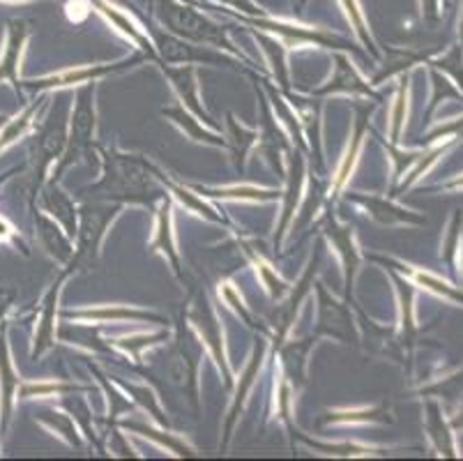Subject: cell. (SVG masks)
Listing matches in <instances>:
<instances>
[{
	"instance_id": "1",
	"label": "cell",
	"mask_w": 463,
	"mask_h": 461,
	"mask_svg": "<svg viewBox=\"0 0 463 461\" xmlns=\"http://www.w3.org/2000/svg\"><path fill=\"white\" fill-rule=\"evenodd\" d=\"M155 10H157L159 19H162L171 31L187 37V40L205 42V44L222 46V49H233L231 42L226 40L224 31H222L217 24H213V21H208L205 16H201L199 12H194L192 7L180 5L175 0H157Z\"/></svg>"
},
{
	"instance_id": "2",
	"label": "cell",
	"mask_w": 463,
	"mask_h": 461,
	"mask_svg": "<svg viewBox=\"0 0 463 461\" xmlns=\"http://www.w3.org/2000/svg\"><path fill=\"white\" fill-rule=\"evenodd\" d=\"M189 321L196 328L199 337L203 340V344L208 346L210 353H213L214 362H217L219 371L224 376L226 386H233V374H231L229 358H226V344H224V330H222V323H219L217 314L210 307L208 298H201L199 303L194 304L192 312H189Z\"/></svg>"
},
{
	"instance_id": "3",
	"label": "cell",
	"mask_w": 463,
	"mask_h": 461,
	"mask_svg": "<svg viewBox=\"0 0 463 461\" xmlns=\"http://www.w3.org/2000/svg\"><path fill=\"white\" fill-rule=\"evenodd\" d=\"M199 362H201V344L199 337L194 335L189 328L180 330V340L174 353V379L178 380L180 388L189 395L194 404H199Z\"/></svg>"
},
{
	"instance_id": "4",
	"label": "cell",
	"mask_w": 463,
	"mask_h": 461,
	"mask_svg": "<svg viewBox=\"0 0 463 461\" xmlns=\"http://www.w3.org/2000/svg\"><path fill=\"white\" fill-rule=\"evenodd\" d=\"M245 21L247 24L256 25V28H260V31L281 37L286 44H318V46H335V49L344 46V42L327 35V33H323L321 28H305V25L284 24V21L263 19V16H254V19H245Z\"/></svg>"
},
{
	"instance_id": "5",
	"label": "cell",
	"mask_w": 463,
	"mask_h": 461,
	"mask_svg": "<svg viewBox=\"0 0 463 461\" xmlns=\"http://www.w3.org/2000/svg\"><path fill=\"white\" fill-rule=\"evenodd\" d=\"M318 335H330L341 341L353 340L351 314L321 284H318Z\"/></svg>"
},
{
	"instance_id": "6",
	"label": "cell",
	"mask_w": 463,
	"mask_h": 461,
	"mask_svg": "<svg viewBox=\"0 0 463 461\" xmlns=\"http://www.w3.org/2000/svg\"><path fill=\"white\" fill-rule=\"evenodd\" d=\"M83 213V224H81V252H79V259L83 256H92L99 247L104 238V231L111 224V219L116 217L118 208H109V206H86L81 210Z\"/></svg>"
},
{
	"instance_id": "7",
	"label": "cell",
	"mask_w": 463,
	"mask_h": 461,
	"mask_svg": "<svg viewBox=\"0 0 463 461\" xmlns=\"http://www.w3.org/2000/svg\"><path fill=\"white\" fill-rule=\"evenodd\" d=\"M92 130H95V107H92V88L86 86L77 97V109L71 116L70 150L77 155L81 148H90Z\"/></svg>"
},
{
	"instance_id": "8",
	"label": "cell",
	"mask_w": 463,
	"mask_h": 461,
	"mask_svg": "<svg viewBox=\"0 0 463 461\" xmlns=\"http://www.w3.org/2000/svg\"><path fill=\"white\" fill-rule=\"evenodd\" d=\"M125 62H116V65H83V67H71V70L56 72V74H49L40 82H31L28 86L35 88V91H44V88H65V86H77V83L95 82L99 76H107L109 72L123 70Z\"/></svg>"
},
{
	"instance_id": "9",
	"label": "cell",
	"mask_w": 463,
	"mask_h": 461,
	"mask_svg": "<svg viewBox=\"0 0 463 461\" xmlns=\"http://www.w3.org/2000/svg\"><path fill=\"white\" fill-rule=\"evenodd\" d=\"M265 349H268V344H265L263 340H259L254 353H251V360L247 362L245 371H242V376H240L238 390H235L233 404H231V411H229V420H226V438H231V434H233V425L238 422L240 411H242V406H245L247 397H250L251 388H254L256 379H259L260 365H263V358H265Z\"/></svg>"
},
{
	"instance_id": "10",
	"label": "cell",
	"mask_w": 463,
	"mask_h": 461,
	"mask_svg": "<svg viewBox=\"0 0 463 461\" xmlns=\"http://www.w3.org/2000/svg\"><path fill=\"white\" fill-rule=\"evenodd\" d=\"M318 256H316L314 261H311L309 270L305 273V277L298 282L296 291L290 293V298L286 300V304H281L279 310H277V337L279 340H284L286 332L290 330V325H293V321H296V314L298 310H300L302 300L307 298V293L311 291V286H314V277H316V270H318Z\"/></svg>"
},
{
	"instance_id": "11",
	"label": "cell",
	"mask_w": 463,
	"mask_h": 461,
	"mask_svg": "<svg viewBox=\"0 0 463 461\" xmlns=\"http://www.w3.org/2000/svg\"><path fill=\"white\" fill-rule=\"evenodd\" d=\"M302 187H305V159L300 158V152H296V155L290 158L288 185H286L284 194V215H281L279 228H277V245L281 243V235L286 234L288 224L293 222V213H296V206L302 197Z\"/></svg>"
},
{
	"instance_id": "12",
	"label": "cell",
	"mask_w": 463,
	"mask_h": 461,
	"mask_svg": "<svg viewBox=\"0 0 463 461\" xmlns=\"http://www.w3.org/2000/svg\"><path fill=\"white\" fill-rule=\"evenodd\" d=\"M326 234L330 235L332 245L339 249V256L344 261V270H346V286L348 293H351L353 277H355V270L360 265V252H357L355 243H353V231L344 224H339L336 219H327Z\"/></svg>"
},
{
	"instance_id": "13",
	"label": "cell",
	"mask_w": 463,
	"mask_h": 461,
	"mask_svg": "<svg viewBox=\"0 0 463 461\" xmlns=\"http://www.w3.org/2000/svg\"><path fill=\"white\" fill-rule=\"evenodd\" d=\"M335 76L330 79L326 88H321V95H327V92H351V95H373L369 83H364L360 74L355 72V67L348 62L346 56H336L335 58Z\"/></svg>"
},
{
	"instance_id": "14",
	"label": "cell",
	"mask_w": 463,
	"mask_h": 461,
	"mask_svg": "<svg viewBox=\"0 0 463 461\" xmlns=\"http://www.w3.org/2000/svg\"><path fill=\"white\" fill-rule=\"evenodd\" d=\"M166 74H168V79L174 82L178 95L183 97L184 107H187L192 113H196V116H199L203 122H210L208 113H205L203 104H201V100H199V82H196V70H194V67H178V70H171V67H168Z\"/></svg>"
},
{
	"instance_id": "15",
	"label": "cell",
	"mask_w": 463,
	"mask_h": 461,
	"mask_svg": "<svg viewBox=\"0 0 463 461\" xmlns=\"http://www.w3.org/2000/svg\"><path fill=\"white\" fill-rule=\"evenodd\" d=\"M364 132H367V109H360V116H357V120H355V132H353L351 143H348L346 155H344L339 168H336L335 183H332V194L341 192V189H344V185L348 183V178H351L353 168H355L357 155H360V150H362V143H364Z\"/></svg>"
},
{
	"instance_id": "16",
	"label": "cell",
	"mask_w": 463,
	"mask_h": 461,
	"mask_svg": "<svg viewBox=\"0 0 463 461\" xmlns=\"http://www.w3.org/2000/svg\"><path fill=\"white\" fill-rule=\"evenodd\" d=\"M28 37V25L24 21H14L10 25V35H7V46L5 53L0 58V79H10L12 83H16V72H19V61H21V51H24V44H26Z\"/></svg>"
},
{
	"instance_id": "17",
	"label": "cell",
	"mask_w": 463,
	"mask_h": 461,
	"mask_svg": "<svg viewBox=\"0 0 463 461\" xmlns=\"http://www.w3.org/2000/svg\"><path fill=\"white\" fill-rule=\"evenodd\" d=\"M353 198V201L362 203L364 208L369 210V215H372L376 222L381 224H422L424 219L418 217V215L408 213V210L399 208V206H394V203H387L385 198H378V197H362V194H357V197H348Z\"/></svg>"
},
{
	"instance_id": "18",
	"label": "cell",
	"mask_w": 463,
	"mask_h": 461,
	"mask_svg": "<svg viewBox=\"0 0 463 461\" xmlns=\"http://www.w3.org/2000/svg\"><path fill=\"white\" fill-rule=\"evenodd\" d=\"M150 249H159V252L174 264L175 273L180 274V259L178 249H175L174 224H171V203L168 201L162 203V208H159L157 213V226H155V238L153 243H150Z\"/></svg>"
},
{
	"instance_id": "19",
	"label": "cell",
	"mask_w": 463,
	"mask_h": 461,
	"mask_svg": "<svg viewBox=\"0 0 463 461\" xmlns=\"http://www.w3.org/2000/svg\"><path fill=\"white\" fill-rule=\"evenodd\" d=\"M67 319H86V321H153V323H162V319L155 314L141 310H129V307H92V310H77L65 312Z\"/></svg>"
},
{
	"instance_id": "20",
	"label": "cell",
	"mask_w": 463,
	"mask_h": 461,
	"mask_svg": "<svg viewBox=\"0 0 463 461\" xmlns=\"http://www.w3.org/2000/svg\"><path fill=\"white\" fill-rule=\"evenodd\" d=\"M159 49H162V56L166 58L168 62H184V65H192L196 61L203 62H224L222 56H214L210 51L196 49L192 44H184L180 40H168V37H159Z\"/></svg>"
},
{
	"instance_id": "21",
	"label": "cell",
	"mask_w": 463,
	"mask_h": 461,
	"mask_svg": "<svg viewBox=\"0 0 463 461\" xmlns=\"http://www.w3.org/2000/svg\"><path fill=\"white\" fill-rule=\"evenodd\" d=\"M90 5L95 7L99 14L107 16V19L116 25L118 31H123L125 35L134 42V44L143 46V49H150V42L146 40V35H143V31L138 28V24L132 19V16L125 14L123 10H118V7L111 5L109 0H90Z\"/></svg>"
},
{
	"instance_id": "22",
	"label": "cell",
	"mask_w": 463,
	"mask_h": 461,
	"mask_svg": "<svg viewBox=\"0 0 463 461\" xmlns=\"http://www.w3.org/2000/svg\"><path fill=\"white\" fill-rule=\"evenodd\" d=\"M58 291L61 286H53L52 293L46 295L44 300V312H42L40 328H37L35 335V349H33V355H42L46 349H52L53 340H56V303H58Z\"/></svg>"
},
{
	"instance_id": "23",
	"label": "cell",
	"mask_w": 463,
	"mask_h": 461,
	"mask_svg": "<svg viewBox=\"0 0 463 461\" xmlns=\"http://www.w3.org/2000/svg\"><path fill=\"white\" fill-rule=\"evenodd\" d=\"M390 411L383 408V406H364V408H344V411H330L326 416V425H355V422H362V425H367V422H390Z\"/></svg>"
},
{
	"instance_id": "24",
	"label": "cell",
	"mask_w": 463,
	"mask_h": 461,
	"mask_svg": "<svg viewBox=\"0 0 463 461\" xmlns=\"http://www.w3.org/2000/svg\"><path fill=\"white\" fill-rule=\"evenodd\" d=\"M164 116H168L171 120L175 122V125H180L184 130V132L189 134V137L194 139V141L199 143H210V146H226V141L222 137H217V134L208 132V130H203V127L199 125V120L192 116V113L184 111L183 107H174V109H164Z\"/></svg>"
},
{
	"instance_id": "25",
	"label": "cell",
	"mask_w": 463,
	"mask_h": 461,
	"mask_svg": "<svg viewBox=\"0 0 463 461\" xmlns=\"http://www.w3.org/2000/svg\"><path fill=\"white\" fill-rule=\"evenodd\" d=\"M245 252H247V256H250L251 264L256 265V274L260 277V282H263V286L268 289V293H270L272 300H279L281 295L288 293V284H286L284 279H281L279 274L272 270V265L263 259V254H260L259 249L247 247Z\"/></svg>"
},
{
	"instance_id": "26",
	"label": "cell",
	"mask_w": 463,
	"mask_h": 461,
	"mask_svg": "<svg viewBox=\"0 0 463 461\" xmlns=\"http://www.w3.org/2000/svg\"><path fill=\"white\" fill-rule=\"evenodd\" d=\"M205 197L219 198H235V201H275L281 194L275 189L254 187V185H233V187H217V189H201Z\"/></svg>"
},
{
	"instance_id": "27",
	"label": "cell",
	"mask_w": 463,
	"mask_h": 461,
	"mask_svg": "<svg viewBox=\"0 0 463 461\" xmlns=\"http://www.w3.org/2000/svg\"><path fill=\"white\" fill-rule=\"evenodd\" d=\"M0 388H3V418L7 420L12 411V399L19 392L21 380L16 376L14 367H12L5 344H0Z\"/></svg>"
},
{
	"instance_id": "28",
	"label": "cell",
	"mask_w": 463,
	"mask_h": 461,
	"mask_svg": "<svg viewBox=\"0 0 463 461\" xmlns=\"http://www.w3.org/2000/svg\"><path fill=\"white\" fill-rule=\"evenodd\" d=\"M259 137H260L259 132L247 130V127L240 125L233 116H229V139H231V148H233L235 167L238 168L245 167V155L256 146V143H259Z\"/></svg>"
},
{
	"instance_id": "29",
	"label": "cell",
	"mask_w": 463,
	"mask_h": 461,
	"mask_svg": "<svg viewBox=\"0 0 463 461\" xmlns=\"http://www.w3.org/2000/svg\"><path fill=\"white\" fill-rule=\"evenodd\" d=\"M123 427L129 431H137V434H141V437L146 438H153L155 443H159V446L166 447V450L175 452L178 456H192V447H189L184 441H180L175 434H164V431L153 429V427L138 425V422H129V420L123 422Z\"/></svg>"
},
{
	"instance_id": "30",
	"label": "cell",
	"mask_w": 463,
	"mask_h": 461,
	"mask_svg": "<svg viewBox=\"0 0 463 461\" xmlns=\"http://www.w3.org/2000/svg\"><path fill=\"white\" fill-rule=\"evenodd\" d=\"M402 268H403V274H406L408 279H412L415 284L424 286V289L433 291V293H438V295H445V298L454 300V303H463L461 291H457L454 286H449L448 282H443V279L433 277V274H429V273H422V270H412L411 265H402Z\"/></svg>"
},
{
	"instance_id": "31",
	"label": "cell",
	"mask_w": 463,
	"mask_h": 461,
	"mask_svg": "<svg viewBox=\"0 0 463 461\" xmlns=\"http://www.w3.org/2000/svg\"><path fill=\"white\" fill-rule=\"evenodd\" d=\"M46 206H49V210L65 224L67 234L77 235V213H74V206H71L70 198H67L61 189L52 187L46 192Z\"/></svg>"
},
{
	"instance_id": "32",
	"label": "cell",
	"mask_w": 463,
	"mask_h": 461,
	"mask_svg": "<svg viewBox=\"0 0 463 461\" xmlns=\"http://www.w3.org/2000/svg\"><path fill=\"white\" fill-rule=\"evenodd\" d=\"M164 183H166V187L171 189V194H174V197L183 203L184 208L192 210V213H196V215H201V217L210 219V222H222V217H219V215L210 208L208 203H205L203 198H199V194H194L192 189L183 187V185L171 183V180H164Z\"/></svg>"
},
{
	"instance_id": "33",
	"label": "cell",
	"mask_w": 463,
	"mask_h": 461,
	"mask_svg": "<svg viewBox=\"0 0 463 461\" xmlns=\"http://www.w3.org/2000/svg\"><path fill=\"white\" fill-rule=\"evenodd\" d=\"M427 429L429 434H431L433 443H436V447L443 455H454V446H452V437H449V429L448 425L443 422V418H440V408H438V404H429V416H427Z\"/></svg>"
},
{
	"instance_id": "34",
	"label": "cell",
	"mask_w": 463,
	"mask_h": 461,
	"mask_svg": "<svg viewBox=\"0 0 463 461\" xmlns=\"http://www.w3.org/2000/svg\"><path fill=\"white\" fill-rule=\"evenodd\" d=\"M339 3L341 7H344V12H346V19L351 21L353 31H355L357 37L362 40V44L376 53V44H373L372 33H369V24L367 19H364V12L360 10V3H357V0H339Z\"/></svg>"
},
{
	"instance_id": "35",
	"label": "cell",
	"mask_w": 463,
	"mask_h": 461,
	"mask_svg": "<svg viewBox=\"0 0 463 461\" xmlns=\"http://www.w3.org/2000/svg\"><path fill=\"white\" fill-rule=\"evenodd\" d=\"M259 42L263 44V51L270 56V65L275 70L277 79H279L281 86L288 83V76H286V49H284V42L275 40V37H265L259 35Z\"/></svg>"
},
{
	"instance_id": "36",
	"label": "cell",
	"mask_w": 463,
	"mask_h": 461,
	"mask_svg": "<svg viewBox=\"0 0 463 461\" xmlns=\"http://www.w3.org/2000/svg\"><path fill=\"white\" fill-rule=\"evenodd\" d=\"M305 443L314 447L316 452L335 455V456H369L373 455V452H381L367 446H355V443H316V441H309V438H305Z\"/></svg>"
},
{
	"instance_id": "37",
	"label": "cell",
	"mask_w": 463,
	"mask_h": 461,
	"mask_svg": "<svg viewBox=\"0 0 463 461\" xmlns=\"http://www.w3.org/2000/svg\"><path fill=\"white\" fill-rule=\"evenodd\" d=\"M40 420L44 422V425L52 427V429H56L58 434L70 443V446H81V441H79L77 437V427H74V422L70 420V416L58 411H42Z\"/></svg>"
},
{
	"instance_id": "38",
	"label": "cell",
	"mask_w": 463,
	"mask_h": 461,
	"mask_svg": "<svg viewBox=\"0 0 463 461\" xmlns=\"http://www.w3.org/2000/svg\"><path fill=\"white\" fill-rule=\"evenodd\" d=\"M275 408L277 418L288 427H293V422H290V416H293V388H290V379L284 374L279 376V386H277Z\"/></svg>"
},
{
	"instance_id": "39",
	"label": "cell",
	"mask_w": 463,
	"mask_h": 461,
	"mask_svg": "<svg viewBox=\"0 0 463 461\" xmlns=\"http://www.w3.org/2000/svg\"><path fill=\"white\" fill-rule=\"evenodd\" d=\"M77 386L70 383H56V380H42V383H26L19 388L21 397H52V395H67V392H77Z\"/></svg>"
},
{
	"instance_id": "40",
	"label": "cell",
	"mask_w": 463,
	"mask_h": 461,
	"mask_svg": "<svg viewBox=\"0 0 463 461\" xmlns=\"http://www.w3.org/2000/svg\"><path fill=\"white\" fill-rule=\"evenodd\" d=\"M35 109H37V104H31V107L21 113V116H16L14 120L7 122L5 132L0 134V150L10 146V143H14L19 137H24V134H26V130L31 127V118H33V113H35Z\"/></svg>"
},
{
	"instance_id": "41",
	"label": "cell",
	"mask_w": 463,
	"mask_h": 461,
	"mask_svg": "<svg viewBox=\"0 0 463 461\" xmlns=\"http://www.w3.org/2000/svg\"><path fill=\"white\" fill-rule=\"evenodd\" d=\"M406 109H408V82L402 83L397 92V100L392 104V116H390V134H392V141L399 143L402 139L403 122H406Z\"/></svg>"
},
{
	"instance_id": "42",
	"label": "cell",
	"mask_w": 463,
	"mask_h": 461,
	"mask_svg": "<svg viewBox=\"0 0 463 461\" xmlns=\"http://www.w3.org/2000/svg\"><path fill=\"white\" fill-rule=\"evenodd\" d=\"M42 235L46 238V247H49V252L56 254L58 259H67V256H70L71 254L70 245H67V240L61 235V231L56 228V224L42 222Z\"/></svg>"
},
{
	"instance_id": "43",
	"label": "cell",
	"mask_w": 463,
	"mask_h": 461,
	"mask_svg": "<svg viewBox=\"0 0 463 461\" xmlns=\"http://www.w3.org/2000/svg\"><path fill=\"white\" fill-rule=\"evenodd\" d=\"M399 298H402V319H403V335L411 337L415 332V323H412V289L408 282H397Z\"/></svg>"
},
{
	"instance_id": "44",
	"label": "cell",
	"mask_w": 463,
	"mask_h": 461,
	"mask_svg": "<svg viewBox=\"0 0 463 461\" xmlns=\"http://www.w3.org/2000/svg\"><path fill=\"white\" fill-rule=\"evenodd\" d=\"M128 390H129V395H134V399H137L138 404L146 408V411L153 413V418L159 422V425H166V420L162 418V408H159L157 399H155V395H153V390H148L146 386H129Z\"/></svg>"
},
{
	"instance_id": "45",
	"label": "cell",
	"mask_w": 463,
	"mask_h": 461,
	"mask_svg": "<svg viewBox=\"0 0 463 461\" xmlns=\"http://www.w3.org/2000/svg\"><path fill=\"white\" fill-rule=\"evenodd\" d=\"M159 340H166V335L164 332H159V335H134V337H125V340L118 341V346L123 351H128V353L134 355V360H141V351L148 349L150 344H155V341Z\"/></svg>"
},
{
	"instance_id": "46",
	"label": "cell",
	"mask_w": 463,
	"mask_h": 461,
	"mask_svg": "<svg viewBox=\"0 0 463 461\" xmlns=\"http://www.w3.org/2000/svg\"><path fill=\"white\" fill-rule=\"evenodd\" d=\"M222 298H224V303L229 304L231 310L235 312V314L240 316V319L245 321V323H254V321H251V314H250V310H247L245 307V300H242V295L238 293V291L233 289V284H224L222 286Z\"/></svg>"
},
{
	"instance_id": "47",
	"label": "cell",
	"mask_w": 463,
	"mask_h": 461,
	"mask_svg": "<svg viewBox=\"0 0 463 461\" xmlns=\"http://www.w3.org/2000/svg\"><path fill=\"white\" fill-rule=\"evenodd\" d=\"M224 3L226 5H235V7H240V10L250 12V14H260V7L251 5V3H247V0H224Z\"/></svg>"
},
{
	"instance_id": "48",
	"label": "cell",
	"mask_w": 463,
	"mask_h": 461,
	"mask_svg": "<svg viewBox=\"0 0 463 461\" xmlns=\"http://www.w3.org/2000/svg\"><path fill=\"white\" fill-rule=\"evenodd\" d=\"M7 234H10V228H7V224L0 222V238H7Z\"/></svg>"
},
{
	"instance_id": "49",
	"label": "cell",
	"mask_w": 463,
	"mask_h": 461,
	"mask_svg": "<svg viewBox=\"0 0 463 461\" xmlns=\"http://www.w3.org/2000/svg\"><path fill=\"white\" fill-rule=\"evenodd\" d=\"M3 125H5V118L0 116V127H3Z\"/></svg>"
},
{
	"instance_id": "50",
	"label": "cell",
	"mask_w": 463,
	"mask_h": 461,
	"mask_svg": "<svg viewBox=\"0 0 463 461\" xmlns=\"http://www.w3.org/2000/svg\"><path fill=\"white\" fill-rule=\"evenodd\" d=\"M12 3H26V0H12Z\"/></svg>"
}]
</instances>
